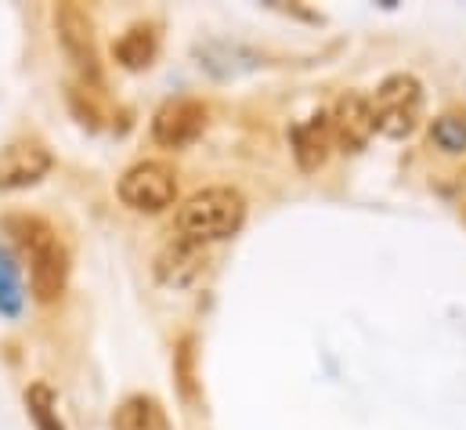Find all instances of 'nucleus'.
Here are the masks:
<instances>
[{
  "mask_svg": "<svg viewBox=\"0 0 466 430\" xmlns=\"http://www.w3.org/2000/svg\"><path fill=\"white\" fill-rule=\"evenodd\" d=\"M4 228L15 235L18 250L29 261V290L40 304H55L69 286V250L58 231L33 214H11Z\"/></svg>",
  "mask_w": 466,
  "mask_h": 430,
  "instance_id": "nucleus-1",
  "label": "nucleus"
},
{
  "mask_svg": "<svg viewBox=\"0 0 466 430\" xmlns=\"http://www.w3.org/2000/svg\"><path fill=\"white\" fill-rule=\"evenodd\" d=\"M246 220V200L242 192L232 185H214V189H203L196 196H188L177 210V235L196 242V246H207V242H221V239H232L235 231L242 228Z\"/></svg>",
  "mask_w": 466,
  "mask_h": 430,
  "instance_id": "nucleus-2",
  "label": "nucleus"
},
{
  "mask_svg": "<svg viewBox=\"0 0 466 430\" xmlns=\"http://www.w3.org/2000/svg\"><path fill=\"white\" fill-rule=\"evenodd\" d=\"M372 106V119H376V130L383 138H409L416 127H420V116H423V87L416 77L409 73H394L387 77L376 95L369 98Z\"/></svg>",
  "mask_w": 466,
  "mask_h": 430,
  "instance_id": "nucleus-3",
  "label": "nucleus"
},
{
  "mask_svg": "<svg viewBox=\"0 0 466 430\" xmlns=\"http://www.w3.org/2000/svg\"><path fill=\"white\" fill-rule=\"evenodd\" d=\"M116 196L123 207L137 214H163L177 200V170L163 159H145L123 170L116 185Z\"/></svg>",
  "mask_w": 466,
  "mask_h": 430,
  "instance_id": "nucleus-4",
  "label": "nucleus"
},
{
  "mask_svg": "<svg viewBox=\"0 0 466 430\" xmlns=\"http://www.w3.org/2000/svg\"><path fill=\"white\" fill-rule=\"evenodd\" d=\"M55 33H58V44H62L66 58L80 73L84 87H98L102 84V58H98L91 15L80 4H58L55 7Z\"/></svg>",
  "mask_w": 466,
  "mask_h": 430,
  "instance_id": "nucleus-5",
  "label": "nucleus"
},
{
  "mask_svg": "<svg viewBox=\"0 0 466 430\" xmlns=\"http://www.w3.org/2000/svg\"><path fill=\"white\" fill-rule=\"evenodd\" d=\"M55 167V156L36 138H15L0 148V192H18L44 181Z\"/></svg>",
  "mask_w": 466,
  "mask_h": 430,
  "instance_id": "nucleus-6",
  "label": "nucleus"
},
{
  "mask_svg": "<svg viewBox=\"0 0 466 430\" xmlns=\"http://www.w3.org/2000/svg\"><path fill=\"white\" fill-rule=\"evenodd\" d=\"M207 130V106L199 98H170L152 116V138L163 148H188Z\"/></svg>",
  "mask_w": 466,
  "mask_h": 430,
  "instance_id": "nucleus-7",
  "label": "nucleus"
},
{
  "mask_svg": "<svg viewBox=\"0 0 466 430\" xmlns=\"http://www.w3.org/2000/svg\"><path fill=\"white\" fill-rule=\"evenodd\" d=\"M329 130H333V145H340L344 152L365 148V141L376 134V119H372L369 98L358 95V91L340 95L333 112H329Z\"/></svg>",
  "mask_w": 466,
  "mask_h": 430,
  "instance_id": "nucleus-8",
  "label": "nucleus"
},
{
  "mask_svg": "<svg viewBox=\"0 0 466 430\" xmlns=\"http://www.w3.org/2000/svg\"><path fill=\"white\" fill-rule=\"evenodd\" d=\"M293 156H297V167L304 174H315L326 159H329V148H333V130H329V112H315L308 116L304 123L293 127Z\"/></svg>",
  "mask_w": 466,
  "mask_h": 430,
  "instance_id": "nucleus-9",
  "label": "nucleus"
},
{
  "mask_svg": "<svg viewBox=\"0 0 466 430\" xmlns=\"http://www.w3.org/2000/svg\"><path fill=\"white\" fill-rule=\"evenodd\" d=\"M203 246L188 242V239H177V242H167V250L156 257V275L159 282L174 286V290H185L199 279L203 271V257H199Z\"/></svg>",
  "mask_w": 466,
  "mask_h": 430,
  "instance_id": "nucleus-10",
  "label": "nucleus"
},
{
  "mask_svg": "<svg viewBox=\"0 0 466 430\" xmlns=\"http://www.w3.org/2000/svg\"><path fill=\"white\" fill-rule=\"evenodd\" d=\"M113 55H116L119 66L130 69V73L148 69V66L156 62V55H159V29H156L152 22H134V26L116 40Z\"/></svg>",
  "mask_w": 466,
  "mask_h": 430,
  "instance_id": "nucleus-11",
  "label": "nucleus"
},
{
  "mask_svg": "<svg viewBox=\"0 0 466 430\" xmlns=\"http://www.w3.org/2000/svg\"><path fill=\"white\" fill-rule=\"evenodd\" d=\"M113 430H174L167 409L152 394H130L113 413Z\"/></svg>",
  "mask_w": 466,
  "mask_h": 430,
  "instance_id": "nucleus-12",
  "label": "nucleus"
},
{
  "mask_svg": "<svg viewBox=\"0 0 466 430\" xmlns=\"http://www.w3.org/2000/svg\"><path fill=\"white\" fill-rule=\"evenodd\" d=\"M431 141L441 152H463L466 148V108H449L431 123Z\"/></svg>",
  "mask_w": 466,
  "mask_h": 430,
  "instance_id": "nucleus-13",
  "label": "nucleus"
},
{
  "mask_svg": "<svg viewBox=\"0 0 466 430\" xmlns=\"http://www.w3.org/2000/svg\"><path fill=\"white\" fill-rule=\"evenodd\" d=\"M25 409H29V420L36 430H66L58 420V398L47 384H33L25 391Z\"/></svg>",
  "mask_w": 466,
  "mask_h": 430,
  "instance_id": "nucleus-14",
  "label": "nucleus"
},
{
  "mask_svg": "<svg viewBox=\"0 0 466 430\" xmlns=\"http://www.w3.org/2000/svg\"><path fill=\"white\" fill-rule=\"evenodd\" d=\"M18 304H22V297H18V282H15V268L0 257V312H7V315H15L18 312Z\"/></svg>",
  "mask_w": 466,
  "mask_h": 430,
  "instance_id": "nucleus-15",
  "label": "nucleus"
}]
</instances>
